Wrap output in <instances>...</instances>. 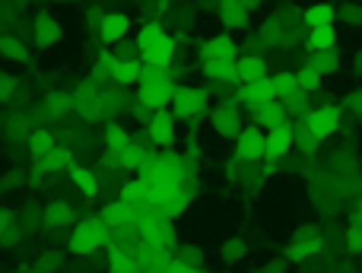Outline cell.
Wrapping results in <instances>:
<instances>
[{
  "label": "cell",
  "mask_w": 362,
  "mask_h": 273,
  "mask_svg": "<svg viewBox=\"0 0 362 273\" xmlns=\"http://www.w3.org/2000/svg\"><path fill=\"white\" fill-rule=\"evenodd\" d=\"M32 165H35V172H42V175H64V172L70 175V168L76 165V156H74V149H67V146H61V143H57L48 156L35 159Z\"/></svg>",
  "instance_id": "cell-17"
},
{
  "label": "cell",
  "mask_w": 362,
  "mask_h": 273,
  "mask_svg": "<svg viewBox=\"0 0 362 273\" xmlns=\"http://www.w3.org/2000/svg\"><path fill=\"white\" fill-rule=\"evenodd\" d=\"M264 76H270V64L261 51H251V54L238 57V83H255V80H264Z\"/></svg>",
  "instance_id": "cell-23"
},
{
  "label": "cell",
  "mask_w": 362,
  "mask_h": 273,
  "mask_svg": "<svg viewBox=\"0 0 362 273\" xmlns=\"http://www.w3.org/2000/svg\"><path fill=\"white\" fill-rule=\"evenodd\" d=\"M305 67H312L315 74L327 80V76H340V74H344L346 57H344V51H340V45H337V48H327V51H308Z\"/></svg>",
  "instance_id": "cell-14"
},
{
  "label": "cell",
  "mask_w": 362,
  "mask_h": 273,
  "mask_svg": "<svg viewBox=\"0 0 362 273\" xmlns=\"http://www.w3.org/2000/svg\"><path fill=\"white\" fill-rule=\"evenodd\" d=\"M42 223L48 226V229H74L76 226V213H74V204L70 200H64V197H54V200H48L45 204V210H42Z\"/></svg>",
  "instance_id": "cell-18"
},
{
  "label": "cell",
  "mask_w": 362,
  "mask_h": 273,
  "mask_svg": "<svg viewBox=\"0 0 362 273\" xmlns=\"http://www.w3.org/2000/svg\"><path fill=\"white\" fill-rule=\"evenodd\" d=\"M210 89L206 86H194V83H181L175 89V95H172V105L169 112L175 115L178 124L185 127H200L206 121V115H210Z\"/></svg>",
  "instance_id": "cell-1"
},
{
  "label": "cell",
  "mask_w": 362,
  "mask_h": 273,
  "mask_svg": "<svg viewBox=\"0 0 362 273\" xmlns=\"http://www.w3.org/2000/svg\"><path fill=\"white\" fill-rule=\"evenodd\" d=\"M144 131L156 143V149H172L178 143V121L169 108H156V112L144 121Z\"/></svg>",
  "instance_id": "cell-7"
},
{
  "label": "cell",
  "mask_w": 362,
  "mask_h": 273,
  "mask_svg": "<svg viewBox=\"0 0 362 273\" xmlns=\"http://www.w3.org/2000/svg\"><path fill=\"white\" fill-rule=\"evenodd\" d=\"M321 143H325V140H321V136L315 134L305 121H293V149L299 156H305V159H308V156H315L321 149Z\"/></svg>",
  "instance_id": "cell-24"
},
{
  "label": "cell",
  "mask_w": 362,
  "mask_h": 273,
  "mask_svg": "<svg viewBox=\"0 0 362 273\" xmlns=\"http://www.w3.org/2000/svg\"><path fill=\"white\" fill-rule=\"evenodd\" d=\"M305 29H318V25H337V4L334 0H315L299 13Z\"/></svg>",
  "instance_id": "cell-21"
},
{
  "label": "cell",
  "mask_w": 362,
  "mask_h": 273,
  "mask_svg": "<svg viewBox=\"0 0 362 273\" xmlns=\"http://www.w3.org/2000/svg\"><path fill=\"white\" fill-rule=\"evenodd\" d=\"M70 181H74V187H76L80 197H86V200H99L102 197V178H99L95 168L80 165V162H76V165L70 168Z\"/></svg>",
  "instance_id": "cell-20"
},
{
  "label": "cell",
  "mask_w": 362,
  "mask_h": 273,
  "mask_svg": "<svg viewBox=\"0 0 362 273\" xmlns=\"http://www.w3.org/2000/svg\"><path fill=\"white\" fill-rule=\"evenodd\" d=\"M238 4H242L245 10H248L251 16H255V13H264V10H267V4H270V0H238Z\"/></svg>",
  "instance_id": "cell-45"
},
{
  "label": "cell",
  "mask_w": 362,
  "mask_h": 273,
  "mask_svg": "<svg viewBox=\"0 0 362 273\" xmlns=\"http://www.w3.org/2000/svg\"><path fill=\"white\" fill-rule=\"evenodd\" d=\"M305 45L308 51H327L340 45V25H318V29L305 32Z\"/></svg>",
  "instance_id": "cell-27"
},
{
  "label": "cell",
  "mask_w": 362,
  "mask_h": 273,
  "mask_svg": "<svg viewBox=\"0 0 362 273\" xmlns=\"http://www.w3.org/2000/svg\"><path fill=\"white\" fill-rule=\"evenodd\" d=\"M13 232H16V226H13V216L0 210V242H4V238H10Z\"/></svg>",
  "instance_id": "cell-44"
},
{
  "label": "cell",
  "mask_w": 362,
  "mask_h": 273,
  "mask_svg": "<svg viewBox=\"0 0 362 273\" xmlns=\"http://www.w3.org/2000/svg\"><path fill=\"white\" fill-rule=\"evenodd\" d=\"M296 86H299L302 95H308V99H312V95H318L321 89H325V76H318L312 67H305V64H302V67L296 70Z\"/></svg>",
  "instance_id": "cell-33"
},
{
  "label": "cell",
  "mask_w": 362,
  "mask_h": 273,
  "mask_svg": "<svg viewBox=\"0 0 362 273\" xmlns=\"http://www.w3.org/2000/svg\"><path fill=\"white\" fill-rule=\"evenodd\" d=\"M140 70H144V61H140V57H118L112 86L134 89V86H137V80H140Z\"/></svg>",
  "instance_id": "cell-25"
},
{
  "label": "cell",
  "mask_w": 362,
  "mask_h": 273,
  "mask_svg": "<svg viewBox=\"0 0 362 273\" xmlns=\"http://www.w3.org/2000/svg\"><path fill=\"white\" fill-rule=\"evenodd\" d=\"M61 38H64V23L54 13H38L29 23V42L35 45V48L48 51V48H54V45H61Z\"/></svg>",
  "instance_id": "cell-11"
},
{
  "label": "cell",
  "mask_w": 362,
  "mask_h": 273,
  "mask_svg": "<svg viewBox=\"0 0 362 273\" xmlns=\"http://www.w3.org/2000/svg\"><path fill=\"white\" fill-rule=\"evenodd\" d=\"M340 23H344L346 29H359V25H362V4H359V0L337 4V25Z\"/></svg>",
  "instance_id": "cell-37"
},
{
  "label": "cell",
  "mask_w": 362,
  "mask_h": 273,
  "mask_svg": "<svg viewBox=\"0 0 362 273\" xmlns=\"http://www.w3.org/2000/svg\"><path fill=\"white\" fill-rule=\"evenodd\" d=\"M163 35H169V32H165V23H163V19L153 16V19H146V23H140V25H137L134 45H137V51L144 54V51H146V48H153V45H156Z\"/></svg>",
  "instance_id": "cell-29"
},
{
  "label": "cell",
  "mask_w": 362,
  "mask_h": 273,
  "mask_svg": "<svg viewBox=\"0 0 362 273\" xmlns=\"http://www.w3.org/2000/svg\"><path fill=\"white\" fill-rule=\"evenodd\" d=\"M118 200H124L134 213H144V210H153V187L150 181H144L140 175H131L118 185Z\"/></svg>",
  "instance_id": "cell-12"
},
{
  "label": "cell",
  "mask_w": 362,
  "mask_h": 273,
  "mask_svg": "<svg viewBox=\"0 0 362 273\" xmlns=\"http://www.w3.org/2000/svg\"><path fill=\"white\" fill-rule=\"evenodd\" d=\"M175 257H178L181 264H187V267H204V264H206V251L200 248V245H194V242L178 245V248H175Z\"/></svg>",
  "instance_id": "cell-38"
},
{
  "label": "cell",
  "mask_w": 362,
  "mask_h": 273,
  "mask_svg": "<svg viewBox=\"0 0 362 273\" xmlns=\"http://www.w3.org/2000/svg\"><path fill=\"white\" fill-rule=\"evenodd\" d=\"M245 255H248V245H245L242 236H229L219 245V261L223 264H238V261H245Z\"/></svg>",
  "instance_id": "cell-34"
},
{
  "label": "cell",
  "mask_w": 362,
  "mask_h": 273,
  "mask_svg": "<svg viewBox=\"0 0 362 273\" xmlns=\"http://www.w3.org/2000/svg\"><path fill=\"white\" fill-rule=\"evenodd\" d=\"M289 273H308V270H289Z\"/></svg>",
  "instance_id": "cell-47"
},
{
  "label": "cell",
  "mask_w": 362,
  "mask_h": 273,
  "mask_svg": "<svg viewBox=\"0 0 362 273\" xmlns=\"http://www.w3.org/2000/svg\"><path fill=\"white\" fill-rule=\"evenodd\" d=\"M16 86H19V80L10 74V70H0V105L4 102H10L13 95H16Z\"/></svg>",
  "instance_id": "cell-40"
},
{
  "label": "cell",
  "mask_w": 362,
  "mask_h": 273,
  "mask_svg": "<svg viewBox=\"0 0 362 273\" xmlns=\"http://www.w3.org/2000/svg\"><path fill=\"white\" fill-rule=\"evenodd\" d=\"M289 156H293V121L274 127V131H264V172H276L280 165H286Z\"/></svg>",
  "instance_id": "cell-4"
},
{
  "label": "cell",
  "mask_w": 362,
  "mask_h": 273,
  "mask_svg": "<svg viewBox=\"0 0 362 273\" xmlns=\"http://www.w3.org/2000/svg\"><path fill=\"white\" fill-rule=\"evenodd\" d=\"M353 74L362 80V48H356V54H353Z\"/></svg>",
  "instance_id": "cell-46"
},
{
  "label": "cell",
  "mask_w": 362,
  "mask_h": 273,
  "mask_svg": "<svg viewBox=\"0 0 362 273\" xmlns=\"http://www.w3.org/2000/svg\"><path fill=\"white\" fill-rule=\"evenodd\" d=\"M210 61H238V42L229 32H216L197 42V64H210Z\"/></svg>",
  "instance_id": "cell-9"
},
{
  "label": "cell",
  "mask_w": 362,
  "mask_h": 273,
  "mask_svg": "<svg viewBox=\"0 0 362 273\" xmlns=\"http://www.w3.org/2000/svg\"><path fill=\"white\" fill-rule=\"evenodd\" d=\"M108 245H112V232H108V226L102 223L99 216L80 219L67 236V251L76 257H89V255H95V251L108 248Z\"/></svg>",
  "instance_id": "cell-2"
},
{
  "label": "cell",
  "mask_w": 362,
  "mask_h": 273,
  "mask_svg": "<svg viewBox=\"0 0 362 273\" xmlns=\"http://www.w3.org/2000/svg\"><path fill=\"white\" fill-rule=\"evenodd\" d=\"M223 178L229 181V185H238V181H242V162H238L235 156H229V159H226V165H223Z\"/></svg>",
  "instance_id": "cell-41"
},
{
  "label": "cell",
  "mask_w": 362,
  "mask_h": 273,
  "mask_svg": "<svg viewBox=\"0 0 362 273\" xmlns=\"http://www.w3.org/2000/svg\"><path fill=\"white\" fill-rule=\"evenodd\" d=\"M270 86H274L276 102H286L289 95L299 93V86H296V70H276V74H270Z\"/></svg>",
  "instance_id": "cell-31"
},
{
  "label": "cell",
  "mask_w": 362,
  "mask_h": 273,
  "mask_svg": "<svg viewBox=\"0 0 362 273\" xmlns=\"http://www.w3.org/2000/svg\"><path fill=\"white\" fill-rule=\"evenodd\" d=\"M235 146H232V156H235L242 165H261L264 162V131L255 124H245L242 134L235 136Z\"/></svg>",
  "instance_id": "cell-10"
},
{
  "label": "cell",
  "mask_w": 362,
  "mask_h": 273,
  "mask_svg": "<svg viewBox=\"0 0 362 273\" xmlns=\"http://www.w3.org/2000/svg\"><path fill=\"white\" fill-rule=\"evenodd\" d=\"M216 19L223 25V32H229V35L245 32L251 25V13L238 0H216Z\"/></svg>",
  "instance_id": "cell-15"
},
{
  "label": "cell",
  "mask_w": 362,
  "mask_h": 273,
  "mask_svg": "<svg viewBox=\"0 0 362 273\" xmlns=\"http://www.w3.org/2000/svg\"><path fill=\"white\" fill-rule=\"evenodd\" d=\"M344 112L350 115V118H356V121H362V86H356V89H350V93L344 95Z\"/></svg>",
  "instance_id": "cell-39"
},
{
  "label": "cell",
  "mask_w": 362,
  "mask_h": 273,
  "mask_svg": "<svg viewBox=\"0 0 362 273\" xmlns=\"http://www.w3.org/2000/svg\"><path fill=\"white\" fill-rule=\"evenodd\" d=\"M67 112H74V93H51L45 99V115L48 118H64Z\"/></svg>",
  "instance_id": "cell-36"
},
{
  "label": "cell",
  "mask_w": 362,
  "mask_h": 273,
  "mask_svg": "<svg viewBox=\"0 0 362 273\" xmlns=\"http://www.w3.org/2000/svg\"><path fill=\"white\" fill-rule=\"evenodd\" d=\"M105 273H137V251L121 238H112L105 255Z\"/></svg>",
  "instance_id": "cell-16"
},
{
  "label": "cell",
  "mask_w": 362,
  "mask_h": 273,
  "mask_svg": "<svg viewBox=\"0 0 362 273\" xmlns=\"http://www.w3.org/2000/svg\"><path fill=\"white\" fill-rule=\"evenodd\" d=\"M102 143H105V153L121 156L134 143V131H127V127H121V124H105L102 127Z\"/></svg>",
  "instance_id": "cell-28"
},
{
  "label": "cell",
  "mask_w": 362,
  "mask_h": 273,
  "mask_svg": "<svg viewBox=\"0 0 362 273\" xmlns=\"http://www.w3.org/2000/svg\"><path fill=\"white\" fill-rule=\"evenodd\" d=\"M0 54H4V61H13V64H29V45H25L19 35H10V32H0Z\"/></svg>",
  "instance_id": "cell-30"
},
{
  "label": "cell",
  "mask_w": 362,
  "mask_h": 273,
  "mask_svg": "<svg viewBox=\"0 0 362 273\" xmlns=\"http://www.w3.org/2000/svg\"><path fill=\"white\" fill-rule=\"evenodd\" d=\"M200 76L210 83V93L213 89H229V86H238V61H210V64H197Z\"/></svg>",
  "instance_id": "cell-13"
},
{
  "label": "cell",
  "mask_w": 362,
  "mask_h": 273,
  "mask_svg": "<svg viewBox=\"0 0 362 273\" xmlns=\"http://www.w3.org/2000/svg\"><path fill=\"white\" fill-rule=\"evenodd\" d=\"M270 99H274L270 76L255 80V83H238V105H242V112H251V108L264 105V102H270Z\"/></svg>",
  "instance_id": "cell-19"
},
{
  "label": "cell",
  "mask_w": 362,
  "mask_h": 273,
  "mask_svg": "<svg viewBox=\"0 0 362 273\" xmlns=\"http://www.w3.org/2000/svg\"><path fill=\"white\" fill-rule=\"evenodd\" d=\"M165 273H206V267H187V264H181L175 255L165 261Z\"/></svg>",
  "instance_id": "cell-43"
},
{
  "label": "cell",
  "mask_w": 362,
  "mask_h": 273,
  "mask_svg": "<svg viewBox=\"0 0 362 273\" xmlns=\"http://www.w3.org/2000/svg\"><path fill=\"white\" fill-rule=\"evenodd\" d=\"M346 251L362 255V226H350V229H346Z\"/></svg>",
  "instance_id": "cell-42"
},
{
  "label": "cell",
  "mask_w": 362,
  "mask_h": 273,
  "mask_svg": "<svg viewBox=\"0 0 362 273\" xmlns=\"http://www.w3.org/2000/svg\"><path fill=\"white\" fill-rule=\"evenodd\" d=\"M178 57V42L175 35H163L153 48H146L144 54H140V61L144 64H172Z\"/></svg>",
  "instance_id": "cell-26"
},
{
  "label": "cell",
  "mask_w": 362,
  "mask_h": 273,
  "mask_svg": "<svg viewBox=\"0 0 362 273\" xmlns=\"http://www.w3.org/2000/svg\"><path fill=\"white\" fill-rule=\"evenodd\" d=\"M206 127L213 131L216 140H235L245 127V118H242V108L235 105H226V102H216L210 105V115H206Z\"/></svg>",
  "instance_id": "cell-6"
},
{
  "label": "cell",
  "mask_w": 362,
  "mask_h": 273,
  "mask_svg": "<svg viewBox=\"0 0 362 273\" xmlns=\"http://www.w3.org/2000/svg\"><path fill=\"white\" fill-rule=\"evenodd\" d=\"M146 149L140 146V143H131V146L124 149V153L118 156V162H121V172H127V175H137L140 168H144V162H146Z\"/></svg>",
  "instance_id": "cell-35"
},
{
  "label": "cell",
  "mask_w": 362,
  "mask_h": 273,
  "mask_svg": "<svg viewBox=\"0 0 362 273\" xmlns=\"http://www.w3.org/2000/svg\"><path fill=\"white\" fill-rule=\"evenodd\" d=\"M325 251V232L318 226H299L293 232V238L286 242V251H283V261H293V264H308L312 257H318Z\"/></svg>",
  "instance_id": "cell-3"
},
{
  "label": "cell",
  "mask_w": 362,
  "mask_h": 273,
  "mask_svg": "<svg viewBox=\"0 0 362 273\" xmlns=\"http://www.w3.org/2000/svg\"><path fill=\"white\" fill-rule=\"evenodd\" d=\"M131 16H127L124 10H108L105 16H102V23L95 25V38H99L102 48H118L121 42H127V35H131Z\"/></svg>",
  "instance_id": "cell-8"
},
{
  "label": "cell",
  "mask_w": 362,
  "mask_h": 273,
  "mask_svg": "<svg viewBox=\"0 0 362 273\" xmlns=\"http://www.w3.org/2000/svg\"><path fill=\"white\" fill-rule=\"evenodd\" d=\"M57 143L61 140H57L54 131H35V134H29V143H25V146H29V156H32V162H35V159H42V156H48Z\"/></svg>",
  "instance_id": "cell-32"
},
{
  "label": "cell",
  "mask_w": 362,
  "mask_h": 273,
  "mask_svg": "<svg viewBox=\"0 0 362 273\" xmlns=\"http://www.w3.org/2000/svg\"><path fill=\"white\" fill-rule=\"evenodd\" d=\"M248 118H251V124L261 127V131H274V127H280V124H286V121H289L286 112H283V105L276 99H270V102H264V105L251 108Z\"/></svg>",
  "instance_id": "cell-22"
},
{
  "label": "cell",
  "mask_w": 362,
  "mask_h": 273,
  "mask_svg": "<svg viewBox=\"0 0 362 273\" xmlns=\"http://www.w3.org/2000/svg\"><path fill=\"white\" fill-rule=\"evenodd\" d=\"M344 121H346V112L340 102H321V105H312L305 124L312 127L321 140H334V136L344 131Z\"/></svg>",
  "instance_id": "cell-5"
}]
</instances>
